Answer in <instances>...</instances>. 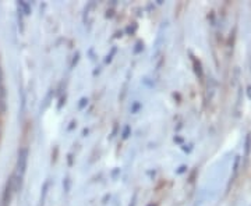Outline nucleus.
I'll return each mask as SVG.
<instances>
[{"mask_svg": "<svg viewBox=\"0 0 251 206\" xmlns=\"http://www.w3.org/2000/svg\"><path fill=\"white\" fill-rule=\"evenodd\" d=\"M27 163H28V149L27 148H23V149H20V152H18L17 173H16L18 177H23V176H24L25 169H27Z\"/></svg>", "mask_w": 251, "mask_h": 206, "instance_id": "obj_1", "label": "nucleus"}, {"mask_svg": "<svg viewBox=\"0 0 251 206\" xmlns=\"http://www.w3.org/2000/svg\"><path fill=\"white\" fill-rule=\"evenodd\" d=\"M1 82H3V72H1V70H0V87H3V85H1Z\"/></svg>", "mask_w": 251, "mask_h": 206, "instance_id": "obj_2", "label": "nucleus"}]
</instances>
